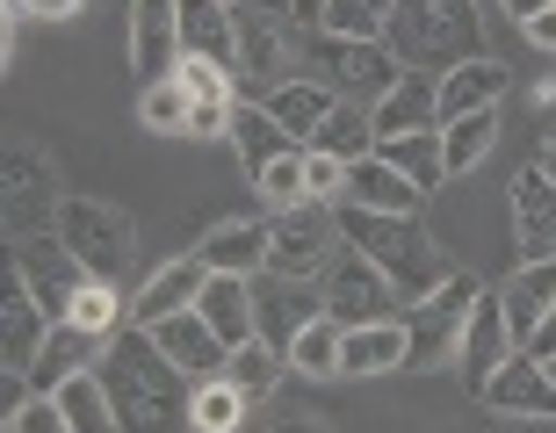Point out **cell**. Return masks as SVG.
I'll use <instances>...</instances> for the list:
<instances>
[{"instance_id":"cell-50","label":"cell","mask_w":556,"mask_h":433,"mask_svg":"<svg viewBox=\"0 0 556 433\" xmlns=\"http://www.w3.org/2000/svg\"><path fill=\"white\" fill-rule=\"evenodd\" d=\"M535 166H542V174H549V181H556V130H549V138H542V160H535Z\"/></svg>"},{"instance_id":"cell-3","label":"cell","mask_w":556,"mask_h":433,"mask_svg":"<svg viewBox=\"0 0 556 433\" xmlns=\"http://www.w3.org/2000/svg\"><path fill=\"white\" fill-rule=\"evenodd\" d=\"M391 59L405 73H455V65L484 59V22H477V0H397L391 8Z\"/></svg>"},{"instance_id":"cell-36","label":"cell","mask_w":556,"mask_h":433,"mask_svg":"<svg viewBox=\"0 0 556 433\" xmlns=\"http://www.w3.org/2000/svg\"><path fill=\"white\" fill-rule=\"evenodd\" d=\"M51 397L65 405L73 433H124V419H116V405H109V383H102V375H73V383H59Z\"/></svg>"},{"instance_id":"cell-11","label":"cell","mask_w":556,"mask_h":433,"mask_svg":"<svg viewBox=\"0 0 556 433\" xmlns=\"http://www.w3.org/2000/svg\"><path fill=\"white\" fill-rule=\"evenodd\" d=\"M8 275H22V289H29L51 318H65L73 296H80V282H87V268L73 260V246H65L59 231H43V239H15V246H8Z\"/></svg>"},{"instance_id":"cell-20","label":"cell","mask_w":556,"mask_h":433,"mask_svg":"<svg viewBox=\"0 0 556 433\" xmlns=\"http://www.w3.org/2000/svg\"><path fill=\"white\" fill-rule=\"evenodd\" d=\"M484 405L492 412H514V419H556V383L535 354H514L506 369L484 383Z\"/></svg>"},{"instance_id":"cell-12","label":"cell","mask_w":556,"mask_h":433,"mask_svg":"<svg viewBox=\"0 0 556 433\" xmlns=\"http://www.w3.org/2000/svg\"><path fill=\"white\" fill-rule=\"evenodd\" d=\"M268 231H275L268 268H282V275H326V260L340 253V209L332 203L282 209V217H268Z\"/></svg>"},{"instance_id":"cell-26","label":"cell","mask_w":556,"mask_h":433,"mask_svg":"<svg viewBox=\"0 0 556 433\" xmlns=\"http://www.w3.org/2000/svg\"><path fill=\"white\" fill-rule=\"evenodd\" d=\"M195 253H203L217 275H261V268H268V253H275V231L253 225V217H239V225H210Z\"/></svg>"},{"instance_id":"cell-38","label":"cell","mask_w":556,"mask_h":433,"mask_svg":"<svg viewBox=\"0 0 556 433\" xmlns=\"http://www.w3.org/2000/svg\"><path fill=\"white\" fill-rule=\"evenodd\" d=\"M282 369H289V361L268 347V340H247V347H231V361H225V375L253 397V405H261V397H268L275 383H282Z\"/></svg>"},{"instance_id":"cell-24","label":"cell","mask_w":556,"mask_h":433,"mask_svg":"<svg viewBox=\"0 0 556 433\" xmlns=\"http://www.w3.org/2000/svg\"><path fill=\"white\" fill-rule=\"evenodd\" d=\"M195 310L210 318V332H217L225 347L261 340V326H253V282H247V275H210L203 296H195Z\"/></svg>"},{"instance_id":"cell-13","label":"cell","mask_w":556,"mask_h":433,"mask_svg":"<svg viewBox=\"0 0 556 433\" xmlns=\"http://www.w3.org/2000/svg\"><path fill=\"white\" fill-rule=\"evenodd\" d=\"M188 59L181 43V0H130V65H138V80H166L174 65Z\"/></svg>"},{"instance_id":"cell-30","label":"cell","mask_w":556,"mask_h":433,"mask_svg":"<svg viewBox=\"0 0 556 433\" xmlns=\"http://www.w3.org/2000/svg\"><path fill=\"white\" fill-rule=\"evenodd\" d=\"M376 152H383V160H391L397 174H405V181L419 188V195H433L441 181H455V174H448V144H441V130H413V138H383Z\"/></svg>"},{"instance_id":"cell-48","label":"cell","mask_w":556,"mask_h":433,"mask_svg":"<svg viewBox=\"0 0 556 433\" xmlns=\"http://www.w3.org/2000/svg\"><path fill=\"white\" fill-rule=\"evenodd\" d=\"M498 8H506V15H514V22H535L542 8H556V0H498Z\"/></svg>"},{"instance_id":"cell-22","label":"cell","mask_w":556,"mask_h":433,"mask_svg":"<svg viewBox=\"0 0 556 433\" xmlns=\"http://www.w3.org/2000/svg\"><path fill=\"white\" fill-rule=\"evenodd\" d=\"M348 203L354 209H376V217H419V203H427V195H419V188L405 181L383 152H369V160L348 166Z\"/></svg>"},{"instance_id":"cell-45","label":"cell","mask_w":556,"mask_h":433,"mask_svg":"<svg viewBox=\"0 0 556 433\" xmlns=\"http://www.w3.org/2000/svg\"><path fill=\"white\" fill-rule=\"evenodd\" d=\"M520 29H528V43H535V51H556V8H542V15L520 22Z\"/></svg>"},{"instance_id":"cell-25","label":"cell","mask_w":556,"mask_h":433,"mask_svg":"<svg viewBox=\"0 0 556 433\" xmlns=\"http://www.w3.org/2000/svg\"><path fill=\"white\" fill-rule=\"evenodd\" d=\"M498 304H506V326H514V340L528 347V340H535V326L556 310V260H520V275L498 289Z\"/></svg>"},{"instance_id":"cell-17","label":"cell","mask_w":556,"mask_h":433,"mask_svg":"<svg viewBox=\"0 0 556 433\" xmlns=\"http://www.w3.org/2000/svg\"><path fill=\"white\" fill-rule=\"evenodd\" d=\"M514 354H520V340H514V326H506V304H498V296H477L470 326H463V375H470V397H484V383H492Z\"/></svg>"},{"instance_id":"cell-14","label":"cell","mask_w":556,"mask_h":433,"mask_svg":"<svg viewBox=\"0 0 556 433\" xmlns=\"http://www.w3.org/2000/svg\"><path fill=\"white\" fill-rule=\"evenodd\" d=\"M210 275H217V268H210L203 253H188V260H166V268L152 275L144 289H130V326L152 332L160 318H181V310H195V296H203Z\"/></svg>"},{"instance_id":"cell-31","label":"cell","mask_w":556,"mask_h":433,"mask_svg":"<svg viewBox=\"0 0 556 433\" xmlns=\"http://www.w3.org/2000/svg\"><path fill=\"white\" fill-rule=\"evenodd\" d=\"M253 412V397L231 383V375H210V383H195V397H188V426L195 433H239Z\"/></svg>"},{"instance_id":"cell-35","label":"cell","mask_w":556,"mask_h":433,"mask_svg":"<svg viewBox=\"0 0 556 433\" xmlns=\"http://www.w3.org/2000/svg\"><path fill=\"white\" fill-rule=\"evenodd\" d=\"M188 116H195V94L181 87V73L138 87V124L144 130H160V138H188Z\"/></svg>"},{"instance_id":"cell-51","label":"cell","mask_w":556,"mask_h":433,"mask_svg":"<svg viewBox=\"0 0 556 433\" xmlns=\"http://www.w3.org/2000/svg\"><path fill=\"white\" fill-rule=\"evenodd\" d=\"M268 433H326V426H311V419H282V426H268Z\"/></svg>"},{"instance_id":"cell-23","label":"cell","mask_w":556,"mask_h":433,"mask_svg":"<svg viewBox=\"0 0 556 433\" xmlns=\"http://www.w3.org/2000/svg\"><path fill=\"white\" fill-rule=\"evenodd\" d=\"M391 369H413V332H405V318L354 326L348 347H340V375H391Z\"/></svg>"},{"instance_id":"cell-16","label":"cell","mask_w":556,"mask_h":433,"mask_svg":"<svg viewBox=\"0 0 556 433\" xmlns=\"http://www.w3.org/2000/svg\"><path fill=\"white\" fill-rule=\"evenodd\" d=\"M152 347L174 361V369L188 375V383H210V375H225V361H231V347L210 332V318L203 310H181V318H160L152 326Z\"/></svg>"},{"instance_id":"cell-9","label":"cell","mask_w":556,"mask_h":433,"mask_svg":"<svg viewBox=\"0 0 556 433\" xmlns=\"http://www.w3.org/2000/svg\"><path fill=\"white\" fill-rule=\"evenodd\" d=\"M253 282V326L268 340L275 354H289V340L311 326V318H326V282L318 275H282V268H261L247 275Z\"/></svg>"},{"instance_id":"cell-41","label":"cell","mask_w":556,"mask_h":433,"mask_svg":"<svg viewBox=\"0 0 556 433\" xmlns=\"http://www.w3.org/2000/svg\"><path fill=\"white\" fill-rule=\"evenodd\" d=\"M174 73H181V87L195 94V102H239V73L217 65V59H181Z\"/></svg>"},{"instance_id":"cell-4","label":"cell","mask_w":556,"mask_h":433,"mask_svg":"<svg viewBox=\"0 0 556 433\" xmlns=\"http://www.w3.org/2000/svg\"><path fill=\"white\" fill-rule=\"evenodd\" d=\"M304 22L289 0H247L231 8V73H239V102H268L282 80L304 73Z\"/></svg>"},{"instance_id":"cell-39","label":"cell","mask_w":556,"mask_h":433,"mask_svg":"<svg viewBox=\"0 0 556 433\" xmlns=\"http://www.w3.org/2000/svg\"><path fill=\"white\" fill-rule=\"evenodd\" d=\"M253 188H261L268 217H282V209H304V203H311V188H304V152H289V160L261 166V174H253Z\"/></svg>"},{"instance_id":"cell-40","label":"cell","mask_w":556,"mask_h":433,"mask_svg":"<svg viewBox=\"0 0 556 433\" xmlns=\"http://www.w3.org/2000/svg\"><path fill=\"white\" fill-rule=\"evenodd\" d=\"M391 8L397 0H326V22L318 29H332V37H383L391 29Z\"/></svg>"},{"instance_id":"cell-1","label":"cell","mask_w":556,"mask_h":433,"mask_svg":"<svg viewBox=\"0 0 556 433\" xmlns=\"http://www.w3.org/2000/svg\"><path fill=\"white\" fill-rule=\"evenodd\" d=\"M94 375L109 383V405H116L124 433H181L188 426V397H195V383L152 347V332L124 326L116 340H109V354H102Z\"/></svg>"},{"instance_id":"cell-44","label":"cell","mask_w":556,"mask_h":433,"mask_svg":"<svg viewBox=\"0 0 556 433\" xmlns=\"http://www.w3.org/2000/svg\"><path fill=\"white\" fill-rule=\"evenodd\" d=\"M231 109H239V102H195L188 138H231Z\"/></svg>"},{"instance_id":"cell-54","label":"cell","mask_w":556,"mask_h":433,"mask_svg":"<svg viewBox=\"0 0 556 433\" xmlns=\"http://www.w3.org/2000/svg\"><path fill=\"white\" fill-rule=\"evenodd\" d=\"M225 8H247V0H225Z\"/></svg>"},{"instance_id":"cell-46","label":"cell","mask_w":556,"mask_h":433,"mask_svg":"<svg viewBox=\"0 0 556 433\" xmlns=\"http://www.w3.org/2000/svg\"><path fill=\"white\" fill-rule=\"evenodd\" d=\"M520 354H535V361H549V354H556V310H549V318L535 326V340H528Z\"/></svg>"},{"instance_id":"cell-32","label":"cell","mask_w":556,"mask_h":433,"mask_svg":"<svg viewBox=\"0 0 556 433\" xmlns=\"http://www.w3.org/2000/svg\"><path fill=\"white\" fill-rule=\"evenodd\" d=\"M340 347H348V326L340 318H311L296 340H289V369L296 375H311V383H326V375H340Z\"/></svg>"},{"instance_id":"cell-5","label":"cell","mask_w":556,"mask_h":433,"mask_svg":"<svg viewBox=\"0 0 556 433\" xmlns=\"http://www.w3.org/2000/svg\"><path fill=\"white\" fill-rule=\"evenodd\" d=\"M397 73H405V65L391 59L383 37H332V29H311L304 37V73H296V80H318V87H332L340 102L376 109L397 87Z\"/></svg>"},{"instance_id":"cell-10","label":"cell","mask_w":556,"mask_h":433,"mask_svg":"<svg viewBox=\"0 0 556 433\" xmlns=\"http://www.w3.org/2000/svg\"><path fill=\"white\" fill-rule=\"evenodd\" d=\"M484 289L470 275H455L448 289H433L427 304H405V332H413V369H441L463 354V326H470V310Z\"/></svg>"},{"instance_id":"cell-6","label":"cell","mask_w":556,"mask_h":433,"mask_svg":"<svg viewBox=\"0 0 556 433\" xmlns=\"http://www.w3.org/2000/svg\"><path fill=\"white\" fill-rule=\"evenodd\" d=\"M59 239L73 246V260H80L87 275H102V282H124V275L138 268V231H130V217L116 203H102V195H65L59 203Z\"/></svg>"},{"instance_id":"cell-53","label":"cell","mask_w":556,"mask_h":433,"mask_svg":"<svg viewBox=\"0 0 556 433\" xmlns=\"http://www.w3.org/2000/svg\"><path fill=\"white\" fill-rule=\"evenodd\" d=\"M542 369H549V383H556V354H549V361H542Z\"/></svg>"},{"instance_id":"cell-2","label":"cell","mask_w":556,"mask_h":433,"mask_svg":"<svg viewBox=\"0 0 556 433\" xmlns=\"http://www.w3.org/2000/svg\"><path fill=\"white\" fill-rule=\"evenodd\" d=\"M340 239H348L354 253H369L376 268L391 275V289L405 296V304H427L433 289L455 282L448 253L433 246V231L419 225V217H376V209L340 203Z\"/></svg>"},{"instance_id":"cell-29","label":"cell","mask_w":556,"mask_h":433,"mask_svg":"<svg viewBox=\"0 0 556 433\" xmlns=\"http://www.w3.org/2000/svg\"><path fill=\"white\" fill-rule=\"evenodd\" d=\"M261 109H268V116H275V124H282L296 144H311V138H318V124L340 109V94H332V87H318V80H282Z\"/></svg>"},{"instance_id":"cell-15","label":"cell","mask_w":556,"mask_h":433,"mask_svg":"<svg viewBox=\"0 0 556 433\" xmlns=\"http://www.w3.org/2000/svg\"><path fill=\"white\" fill-rule=\"evenodd\" d=\"M51 326H59V318L22 289V275H8V296H0V369L29 375L37 354H43V340H51Z\"/></svg>"},{"instance_id":"cell-27","label":"cell","mask_w":556,"mask_h":433,"mask_svg":"<svg viewBox=\"0 0 556 433\" xmlns=\"http://www.w3.org/2000/svg\"><path fill=\"white\" fill-rule=\"evenodd\" d=\"M506 87H514V73L498 59H470V65H455V73H441V124L477 116V109H498Z\"/></svg>"},{"instance_id":"cell-18","label":"cell","mask_w":556,"mask_h":433,"mask_svg":"<svg viewBox=\"0 0 556 433\" xmlns=\"http://www.w3.org/2000/svg\"><path fill=\"white\" fill-rule=\"evenodd\" d=\"M102 354H109L102 332L59 318L51 340H43V354H37V369H29V391H59V383H73V375H94V369H102Z\"/></svg>"},{"instance_id":"cell-43","label":"cell","mask_w":556,"mask_h":433,"mask_svg":"<svg viewBox=\"0 0 556 433\" xmlns=\"http://www.w3.org/2000/svg\"><path fill=\"white\" fill-rule=\"evenodd\" d=\"M8 433H73V419H65V405L51 391H37L15 419H8Z\"/></svg>"},{"instance_id":"cell-7","label":"cell","mask_w":556,"mask_h":433,"mask_svg":"<svg viewBox=\"0 0 556 433\" xmlns=\"http://www.w3.org/2000/svg\"><path fill=\"white\" fill-rule=\"evenodd\" d=\"M59 203L65 188L51 181V160L37 144H8V166H0V217H8V246L15 239H43L59 231Z\"/></svg>"},{"instance_id":"cell-42","label":"cell","mask_w":556,"mask_h":433,"mask_svg":"<svg viewBox=\"0 0 556 433\" xmlns=\"http://www.w3.org/2000/svg\"><path fill=\"white\" fill-rule=\"evenodd\" d=\"M348 166L354 160H332V152H311L304 144V188H311V203H348Z\"/></svg>"},{"instance_id":"cell-47","label":"cell","mask_w":556,"mask_h":433,"mask_svg":"<svg viewBox=\"0 0 556 433\" xmlns=\"http://www.w3.org/2000/svg\"><path fill=\"white\" fill-rule=\"evenodd\" d=\"M87 0H37V8H29V15H43V22H65V15H80Z\"/></svg>"},{"instance_id":"cell-52","label":"cell","mask_w":556,"mask_h":433,"mask_svg":"<svg viewBox=\"0 0 556 433\" xmlns=\"http://www.w3.org/2000/svg\"><path fill=\"white\" fill-rule=\"evenodd\" d=\"M0 8H8V15H29V8H37V0H0Z\"/></svg>"},{"instance_id":"cell-34","label":"cell","mask_w":556,"mask_h":433,"mask_svg":"<svg viewBox=\"0 0 556 433\" xmlns=\"http://www.w3.org/2000/svg\"><path fill=\"white\" fill-rule=\"evenodd\" d=\"M311 152H332V160H369V152H376V116L362 102H340L326 124H318Z\"/></svg>"},{"instance_id":"cell-28","label":"cell","mask_w":556,"mask_h":433,"mask_svg":"<svg viewBox=\"0 0 556 433\" xmlns=\"http://www.w3.org/2000/svg\"><path fill=\"white\" fill-rule=\"evenodd\" d=\"M231 152L247 160V174H261V166H275V160H289V152H304V144L289 138L282 124H275L261 102H239L231 109Z\"/></svg>"},{"instance_id":"cell-55","label":"cell","mask_w":556,"mask_h":433,"mask_svg":"<svg viewBox=\"0 0 556 433\" xmlns=\"http://www.w3.org/2000/svg\"><path fill=\"white\" fill-rule=\"evenodd\" d=\"M0 433H8V426H0Z\"/></svg>"},{"instance_id":"cell-49","label":"cell","mask_w":556,"mask_h":433,"mask_svg":"<svg viewBox=\"0 0 556 433\" xmlns=\"http://www.w3.org/2000/svg\"><path fill=\"white\" fill-rule=\"evenodd\" d=\"M289 8H296V22H304V29H318V22H326V0H289Z\"/></svg>"},{"instance_id":"cell-37","label":"cell","mask_w":556,"mask_h":433,"mask_svg":"<svg viewBox=\"0 0 556 433\" xmlns=\"http://www.w3.org/2000/svg\"><path fill=\"white\" fill-rule=\"evenodd\" d=\"M441 144H448V174H470V166H484V152L498 144V109H477V116H455V124H441Z\"/></svg>"},{"instance_id":"cell-21","label":"cell","mask_w":556,"mask_h":433,"mask_svg":"<svg viewBox=\"0 0 556 433\" xmlns=\"http://www.w3.org/2000/svg\"><path fill=\"white\" fill-rule=\"evenodd\" d=\"M514 231H520V260H556V181L542 166H528L514 181Z\"/></svg>"},{"instance_id":"cell-19","label":"cell","mask_w":556,"mask_h":433,"mask_svg":"<svg viewBox=\"0 0 556 433\" xmlns=\"http://www.w3.org/2000/svg\"><path fill=\"white\" fill-rule=\"evenodd\" d=\"M369 116H376V144L413 138V130H441V80H433V73H397V87Z\"/></svg>"},{"instance_id":"cell-8","label":"cell","mask_w":556,"mask_h":433,"mask_svg":"<svg viewBox=\"0 0 556 433\" xmlns=\"http://www.w3.org/2000/svg\"><path fill=\"white\" fill-rule=\"evenodd\" d=\"M326 318H340V326H383V318H405V296L391 289V275L376 268L369 253H354L348 239H340V253L326 260Z\"/></svg>"},{"instance_id":"cell-33","label":"cell","mask_w":556,"mask_h":433,"mask_svg":"<svg viewBox=\"0 0 556 433\" xmlns=\"http://www.w3.org/2000/svg\"><path fill=\"white\" fill-rule=\"evenodd\" d=\"M181 43H188V59L231 65V8L225 0H181Z\"/></svg>"}]
</instances>
